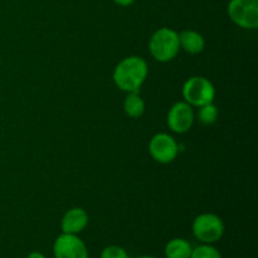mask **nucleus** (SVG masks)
<instances>
[{
	"instance_id": "obj_3",
	"label": "nucleus",
	"mask_w": 258,
	"mask_h": 258,
	"mask_svg": "<svg viewBox=\"0 0 258 258\" xmlns=\"http://www.w3.org/2000/svg\"><path fill=\"white\" fill-rule=\"evenodd\" d=\"M183 97L190 106L202 107L213 102L216 97V88L208 78L196 76L184 83Z\"/></svg>"
},
{
	"instance_id": "obj_9",
	"label": "nucleus",
	"mask_w": 258,
	"mask_h": 258,
	"mask_svg": "<svg viewBox=\"0 0 258 258\" xmlns=\"http://www.w3.org/2000/svg\"><path fill=\"white\" fill-rule=\"evenodd\" d=\"M90 217L82 208H72L64 213L60 221L62 233L78 234L87 227Z\"/></svg>"
},
{
	"instance_id": "obj_17",
	"label": "nucleus",
	"mask_w": 258,
	"mask_h": 258,
	"mask_svg": "<svg viewBox=\"0 0 258 258\" xmlns=\"http://www.w3.org/2000/svg\"><path fill=\"white\" fill-rule=\"evenodd\" d=\"M25 258H47V257H45L44 254L42 253V252L35 251V252H30V253L28 254V256Z\"/></svg>"
},
{
	"instance_id": "obj_13",
	"label": "nucleus",
	"mask_w": 258,
	"mask_h": 258,
	"mask_svg": "<svg viewBox=\"0 0 258 258\" xmlns=\"http://www.w3.org/2000/svg\"><path fill=\"white\" fill-rule=\"evenodd\" d=\"M217 117H218V108L216 107V105H213V102L199 107L198 118L199 122L203 125H212L216 122Z\"/></svg>"
},
{
	"instance_id": "obj_1",
	"label": "nucleus",
	"mask_w": 258,
	"mask_h": 258,
	"mask_svg": "<svg viewBox=\"0 0 258 258\" xmlns=\"http://www.w3.org/2000/svg\"><path fill=\"white\" fill-rule=\"evenodd\" d=\"M148 63L144 58L131 55L118 63L113 71V82L123 92H138L148 77Z\"/></svg>"
},
{
	"instance_id": "obj_16",
	"label": "nucleus",
	"mask_w": 258,
	"mask_h": 258,
	"mask_svg": "<svg viewBox=\"0 0 258 258\" xmlns=\"http://www.w3.org/2000/svg\"><path fill=\"white\" fill-rule=\"evenodd\" d=\"M112 2L116 3L117 5H121V7H128V5L135 3V0H112Z\"/></svg>"
},
{
	"instance_id": "obj_8",
	"label": "nucleus",
	"mask_w": 258,
	"mask_h": 258,
	"mask_svg": "<svg viewBox=\"0 0 258 258\" xmlns=\"http://www.w3.org/2000/svg\"><path fill=\"white\" fill-rule=\"evenodd\" d=\"M194 122L193 108L186 102H176L168 112V125L171 131L184 134L190 130Z\"/></svg>"
},
{
	"instance_id": "obj_12",
	"label": "nucleus",
	"mask_w": 258,
	"mask_h": 258,
	"mask_svg": "<svg viewBox=\"0 0 258 258\" xmlns=\"http://www.w3.org/2000/svg\"><path fill=\"white\" fill-rule=\"evenodd\" d=\"M123 110L131 118H139L145 113V102L138 92H128L123 101Z\"/></svg>"
},
{
	"instance_id": "obj_4",
	"label": "nucleus",
	"mask_w": 258,
	"mask_h": 258,
	"mask_svg": "<svg viewBox=\"0 0 258 258\" xmlns=\"http://www.w3.org/2000/svg\"><path fill=\"white\" fill-rule=\"evenodd\" d=\"M194 237L202 243L212 244L218 242L224 234V223L217 214H199L191 226Z\"/></svg>"
},
{
	"instance_id": "obj_18",
	"label": "nucleus",
	"mask_w": 258,
	"mask_h": 258,
	"mask_svg": "<svg viewBox=\"0 0 258 258\" xmlns=\"http://www.w3.org/2000/svg\"><path fill=\"white\" fill-rule=\"evenodd\" d=\"M136 258H156L155 256H149V254H145V256H139Z\"/></svg>"
},
{
	"instance_id": "obj_5",
	"label": "nucleus",
	"mask_w": 258,
	"mask_h": 258,
	"mask_svg": "<svg viewBox=\"0 0 258 258\" xmlns=\"http://www.w3.org/2000/svg\"><path fill=\"white\" fill-rule=\"evenodd\" d=\"M227 12L232 22L243 29L258 27V0H231Z\"/></svg>"
},
{
	"instance_id": "obj_11",
	"label": "nucleus",
	"mask_w": 258,
	"mask_h": 258,
	"mask_svg": "<svg viewBox=\"0 0 258 258\" xmlns=\"http://www.w3.org/2000/svg\"><path fill=\"white\" fill-rule=\"evenodd\" d=\"M193 251L190 242L184 238H173L165 246L166 258H189Z\"/></svg>"
},
{
	"instance_id": "obj_2",
	"label": "nucleus",
	"mask_w": 258,
	"mask_h": 258,
	"mask_svg": "<svg viewBox=\"0 0 258 258\" xmlns=\"http://www.w3.org/2000/svg\"><path fill=\"white\" fill-rule=\"evenodd\" d=\"M151 55L158 62H169L179 53V34L170 28H160L151 35L149 42Z\"/></svg>"
},
{
	"instance_id": "obj_6",
	"label": "nucleus",
	"mask_w": 258,
	"mask_h": 258,
	"mask_svg": "<svg viewBox=\"0 0 258 258\" xmlns=\"http://www.w3.org/2000/svg\"><path fill=\"white\" fill-rule=\"evenodd\" d=\"M54 258H88V249L78 234L62 233L53 243Z\"/></svg>"
},
{
	"instance_id": "obj_14",
	"label": "nucleus",
	"mask_w": 258,
	"mask_h": 258,
	"mask_svg": "<svg viewBox=\"0 0 258 258\" xmlns=\"http://www.w3.org/2000/svg\"><path fill=\"white\" fill-rule=\"evenodd\" d=\"M189 258H222L221 252L212 244L203 243L201 246L196 247L191 251V254Z\"/></svg>"
},
{
	"instance_id": "obj_7",
	"label": "nucleus",
	"mask_w": 258,
	"mask_h": 258,
	"mask_svg": "<svg viewBox=\"0 0 258 258\" xmlns=\"http://www.w3.org/2000/svg\"><path fill=\"white\" fill-rule=\"evenodd\" d=\"M151 158L160 164H169L178 156L179 149L176 141L168 134H156L149 143Z\"/></svg>"
},
{
	"instance_id": "obj_10",
	"label": "nucleus",
	"mask_w": 258,
	"mask_h": 258,
	"mask_svg": "<svg viewBox=\"0 0 258 258\" xmlns=\"http://www.w3.org/2000/svg\"><path fill=\"white\" fill-rule=\"evenodd\" d=\"M179 45L189 54H199L206 47V40L196 30H183L179 33Z\"/></svg>"
},
{
	"instance_id": "obj_15",
	"label": "nucleus",
	"mask_w": 258,
	"mask_h": 258,
	"mask_svg": "<svg viewBox=\"0 0 258 258\" xmlns=\"http://www.w3.org/2000/svg\"><path fill=\"white\" fill-rule=\"evenodd\" d=\"M101 258H130L128 253L120 246H107L101 252Z\"/></svg>"
}]
</instances>
